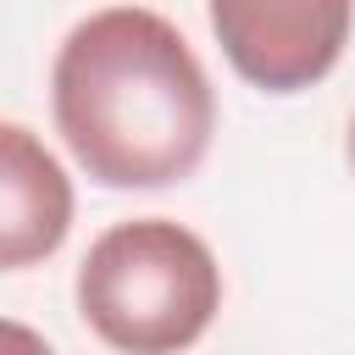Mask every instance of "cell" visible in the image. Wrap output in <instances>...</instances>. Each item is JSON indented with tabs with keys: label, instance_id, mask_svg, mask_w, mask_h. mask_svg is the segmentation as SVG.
<instances>
[{
	"label": "cell",
	"instance_id": "2",
	"mask_svg": "<svg viewBox=\"0 0 355 355\" xmlns=\"http://www.w3.org/2000/svg\"><path fill=\"white\" fill-rule=\"evenodd\" d=\"M78 311L116 355H183L222 311V266L183 222L133 216L89 244Z\"/></svg>",
	"mask_w": 355,
	"mask_h": 355
},
{
	"label": "cell",
	"instance_id": "1",
	"mask_svg": "<svg viewBox=\"0 0 355 355\" xmlns=\"http://www.w3.org/2000/svg\"><path fill=\"white\" fill-rule=\"evenodd\" d=\"M55 133L105 189L183 183L216 133V94L189 39L150 6L72 22L50 72Z\"/></svg>",
	"mask_w": 355,
	"mask_h": 355
},
{
	"label": "cell",
	"instance_id": "5",
	"mask_svg": "<svg viewBox=\"0 0 355 355\" xmlns=\"http://www.w3.org/2000/svg\"><path fill=\"white\" fill-rule=\"evenodd\" d=\"M39 349H44V338H39L33 327L0 316V355H39Z\"/></svg>",
	"mask_w": 355,
	"mask_h": 355
},
{
	"label": "cell",
	"instance_id": "7",
	"mask_svg": "<svg viewBox=\"0 0 355 355\" xmlns=\"http://www.w3.org/2000/svg\"><path fill=\"white\" fill-rule=\"evenodd\" d=\"M39 355H50V349H39Z\"/></svg>",
	"mask_w": 355,
	"mask_h": 355
},
{
	"label": "cell",
	"instance_id": "4",
	"mask_svg": "<svg viewBox=\"0 0 355 355\" xmlns=\"http://www.w3.org/2000/svg\"><path fill=\"white\" fill-rule=\"evenodd\" d=\"M72 233V178L22 122H0V272L50 261Z\"/></svg>",
	"mask_w": 355,
	"mask_h": 355
},
{
	"label": "cell",
	"instance_id": "6",
	"mask_svg": "<svg viewBox=\"0 0 355 355\" xmlns=\"http://www.w3.org/2000/svg\"><path fill=\"white\" fill-rule=\"evenodd\" d=\"M344 155H349V166H355V116H349V139H344Z\"/></svg>",
	"mask_w": 355,
	"mask_h": 355
},
{
	"label": "cell",
	"instance_id": "3",
	"mask_svg": "<svg viewBox=\"0 0 355 355\" xmlns=\"http://www.w3.org/2000/svg\"><path fill=\"white\" fill-rule=\"evenodd\" d=\"M349 0H211V33L233 72L266 94L322 83L349 39Z\"/></svg>",
	"mask_w": 355,
	"mask_h": 355
}]
</instances>
